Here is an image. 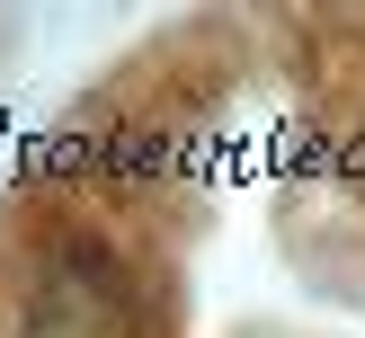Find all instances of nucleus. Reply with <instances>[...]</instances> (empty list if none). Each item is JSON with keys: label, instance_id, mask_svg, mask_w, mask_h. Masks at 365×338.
<instances>
[{"label": "nucleus", "instance_id": "1", "mask_svg": "<svg viewBox=\"0 0 365 338\" xmlns=\"http://www.w3.org/2000/svg\"><path fill=\"white\" fill-rule=\"evenodd\" d=\"M125 320V258L107 241H53L27 276V329L36 338H98Z\"/></svg>", "mask_w": 365, "mask_h": 338}]
</instances>
